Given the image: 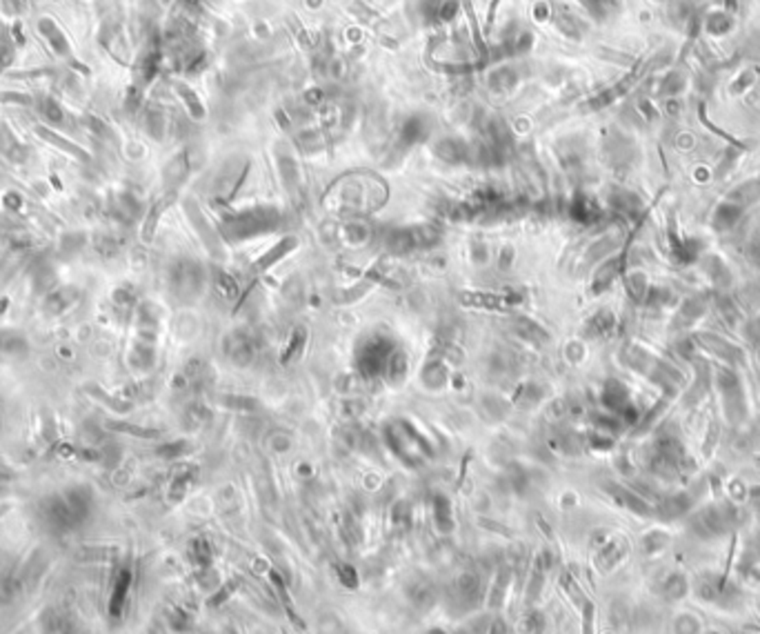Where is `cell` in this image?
<instances>
[{
	"instance_id": "cell-1",
	"label": "cell",
	"mask_w": 760,
	"mask_h": 634,
	"mask_svg": "<svg viewBox=\"0 0 760 634\" xmlns=\"http://www.w3.org/2000/svg\"><path fill=\"white\" fill-rule=\"evenodd\" d=\"M736 519L738 514L731 503H725V506L714 503V506H707L689 516V530L693 537H698L703 541H714L725 537L731 530V525L736 523Z\"/></svg>"
},
{
	"instance_id": "cell-2",
	"label": "cell",
	"mask_w": 760,
	"mask_h": 634,
	"mask_svg": "<svg viewBox=\"0 0 760 634\" xmlns=\"http://www.w3.org/2000/svg\"><path fill=\"white\" fill-rule=\"evenodd\" d=\"M714 379H716V387L720 390V394H723L727 419L733 425H738L747 414V400H745L740 377L731 370V365H720V367H716Z\"/></svg>"
},
{
	"instance_id": "cell-3",
	"label": "cell",
	"mask_w": 760,
	"mask_h": 634,
	"mask_svg": "<svg viewBox=\"0 0 760 634\" xmlns=\"http://www.w3.org/2000/svg\"><path fill=\"white\" fill-rule=\"evenodd\" d=\"M271 223H276V216L271 214H265V212H254V214H245L240 218H236V221H231L225 231L229 238H245V236H252V234H258V231H265Z\"/></svg>"
},
{
	"instance_id": "cell-4",
	"label": "cell",
	"mask_w": 760,
	"mask_h": 634,
	"mask_svg": "<svg viewBox=\"0 0 760 634\" xmlns=\"http://www.w3.org/2000/svg\"><path fill=\"white\" fill-rule=\"evenodd\" d=\"M693 341H696L703 349H710L712 354L723 358L725 365H733V363H738V360H742V349L727 339H720L718 334H696Z\"/></svg>"
},
{
	"instance_id": "cell-5",
	"label": "cell",
	"mask_w": 760,
	"mask_h": 634,
	"mask_svg": "<svg viewBox=\"0 0 760 634\" xmlns=\"http://www.w3.org/2000/svg\"><path fill=\"white\" fill-rule=\"evenodd\" d=\"M607 490L623 508L632 510L634 514H640V516H653V514H656V506H651V503L643 494H638V492L629 490L625 485H607Z\"/></svg>"
},
{
	"instance_id": "cell-6",
	"label": "cell",
	"mask_w": 760,
	"mask_h": 634,
	"mask_svg": "<svg viewBox=\"0 0 760 634\" xmlns=\"http://www.w3.org/2000/svg\"><path fill=\"white\" fill-rule=\"evenodd\" d=\"M201 283H203V276H201V267L196 263H180L176 267V274H174V288L178 290L180 296H185V299H189V296H196L201 292Z\"/></svg>"
},
{
	"instance_id": "cell-7",
	"label": "cell",
	"mask_w": 760,
	"mask_h": 634,
	"mask_svg": "<svg viewBox=\"0 0 760 634\" xmlns=\"http://www.w3.org/2000/svg\"><path fill=\"white\" fill-rule=\"evenodd\" d=\"M691 506H693V497L689 494V492H678V494L665 497L658 503L656 516H660V519H665V521L680 519V516H685V514L691 512Z\"/></svg>"
},
{
	"instance_id": "cell-8",
	"label": "cell",
	"mask_w": 760,
	"mask_h": 634,
	"mask_svg": "<svg viewBox=\"0 0 760 634\" xmlns=\"http://www.w3.org/2000/svg\"><path fill=\"white\" fill-rule=\"evenodd\" d=\"M602 403H605V407L616 414V417H623V412L632 407V400H629V392L627 387L620 383V381H609L605 392H602Z\"/></svg>"
},
{
	"instance_id": "cell-9",
	"label": "cell",
	"mask_w": 760,
	"mask_h": 634,
	"mask_svg": "<svg viewBox=\"0 0 760 634\" xmlns=\"http://www.w3.org/2000/svg\"><path fill=\"white\" fill-rule=\"evenodd\" d=\"M660 590H663L667 601H680V599H685L687 594H689V581H687L685 574L674 572V574H670V576L663 581V588H660Z\"/></svg>"
},
{
	"instance_id": "cell-10",
	"label": "cell",
	"mask_w": 760,
	"mask_h": 634,
	"mask_svg": "<svg viewBox=\"0 0 760 634\" xmlns=\"http://www.w3.org/2000/svg\"><path fill=\"white\" fill-rule=\"evenodd\" d=\"M707 305L700 301V299H687L683 305H680L678 314H676V328H683V325H689V323L698 321L703 314H705Z\"/></svg>"
},
{
	"instance_id": "cell-11",
	"label": "cell",
	"mask_w": 760,
	"mask_h": 634,
	"mask_svg": "<svg viewBox=\"0 0 760 634\" xmlns=\"http://www.w3.org/2000/svg\"><path fill=\"white\" fill-rule=\"evenodd\" d=\"M740 216V207H736L733 203H723L716 210V216H714V227L718 231H725V229H731L733 225H736Z\"/></svg>"
},
{
	"instance_id": "cell-12",
	"label": "cell",
	"mask_w": 760,
	"mask_h": 634,
	"mask_svg": "<svg viewBox=\"0 0 760 634\" xmlns=\"http://www.w3.org/2000/svg\"><path fill=\"white\" fill-rule=\"evenodd\" d=\"M674 634H700V623L691 614H678L674 619Z\"/></svg>"
},
{
	"instance_id": "cell-13",
	"label": "cell",
	"mask_w": 760,
	"mask_h": 634,
	"mask_svg": "<svg viewBox=\"0 0 760 634\" xmlns=\"http://www.w3.org/2000/svg\"><path fill=\"white\" fill-rule=\"evenodd\" d=\"M578 601H581V607H583V634H594V603L585 599L583 594L578 592Z\"/></svg>"
},
{
	"instance_id": "cell-14",
	"label": "cell",
	"mask_w": 760,
	"mask_h": 634,
	"mask_svg": "<svg viewBox=\"0 0 760 634\" xmlns=\"http://www.w3.org/2000/svg\"><path fill=\"white\" fill-rule=\"evenodd\" d=\"M412 599L418 605H427V603H431V599H434V590H431V586L418 581V584L414 586V590H412Z\"/></svg>"
},
{
	"instance_id": "cell-15",
	"label": "cell",
	"mask_w": 760,
	"mask_h": 634,
	"mask_svg": "<svg viewBox=\"0 0 760 634\" xmlns=\"http://www.w3.org/2000/svg\"><path fill=\"white\" fill-rule=\"evenodd\" d=\"M665 543H667V537H665V534L651 532L649 537H645V550H647V554H653V552H658V550L665 546Z\"/></svg>"
},
{
	"instance_id": "cell-16",
	"label": "cell",
	"mask_w": 760,
	"mask_h": 634,
	"mask_svg": "<svg viewBox=\"0 0 760 634\" xmlns=\"http://www.w3.org/2000/svg\"><path fill=\"white\" fill-rule=\"evenodd\" d=\"M749 334H752V336H758V339H760V316L752 321V325H749Z\"/></svg>"
},
{
	"instance_id": "cell-17",
	"label": "cell",
	"mask_w": 760,
	"mask_h": 634,
	"mask_svg": "<svg viewBox=\"0 0 760 634\" xmlns=\"http://www.w3.org/2000/svg\"><path fill=\"white\" fill-rule=\"evenodd\" d=\"M494 634H503V626H501V623L494 626Z\"/></svg>"
},
{
	"instance_id": "cell-18",
	"label": "cell",
	"mask_w": 760,
	"mask_h": 634,
	"mask_svg": "<svg viewBox=\"0 0 760 634\" xmlns=\"http://www.w3.org/2000/svg\"><path fill=\"white\" fill-rule=\"evenodd\" d=\"M705 634H720V632H716V630H710V632H705Z\"/></svg>"
}]
</instances>
